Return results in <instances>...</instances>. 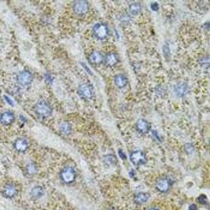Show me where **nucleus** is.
Masks as SVG:
<instances>
[{"label":"nucleus","mask_w":210,"mask_h":210,"mask_svg":"<svg viewBox=\"0 0 210 210\" xmlns=\"http://www.w3.org/2000/svg\"><path fill=\"white\" fill-rule=\"evenodd\" d=\"M35 111L38 116L42 118L47 117L51 114L52 108L50 105L45 101H41L36 105Z\"/></svg>","instance_id":"obj_1"},{"label":"nucleus","mask_w":210,"mask_h":210,"mask_svg":"<svg viewBox=\"0 0 210 210\" xmlns=\"http://www.w3.org/2000/svg\"><path fill=\"white\" fill-rule=\"evenodd\" d=\"M94 36L98 40L105 39L108 36L109 29L103 23H98L94 26L93 30Z\"/></svg>","instance_id":"obj_2"},{"label":"nucleus","mask_w":210,"mask_h":210,"mask_svg":"<svg viewBox=\"0 0 210 210\" xmlns=\"http://www.w3.org/2000/svg\"><path fill=\"white\" fill-rule=\"evenodd\" d=\"M76 177V172L73 168L71 167L64 168L61 173V178L66 183L70 184L73 182Z\"/></svg>","instance_id":"obj_3"},{"label":"nucleus","mask_w":210,"mask_h":210,"mask_svg":"<svg viewBox=\"0 0 210 210\" xmlns=\"http://www.w3.org/2000/svg\"><path fill=\"white\" fill-rule=\"evenodd\" d=\"M130 159L133 164L137 166L146 164L147 161L145 154L140 151L132 152L130 155Z\"/></svg>","instance_id":"obj_4"},{"label":"nucleus","mask_w":210,"mask_h":210,"mask_svg":"<svg viewBox=\"0 0 210 210\" xmlns=\"http://www.w3.org/2000/svg\"><path fill=\"white\" fill-rule=\"evenodd\" d=\"M78 92L81 97L86 99H89L93 96V88L88 84H84L80 85L79 87Z\"/></svg>","instance_id":"obj_5"},{"label":"nucleus","mask_w":210,"mask_h":210,"mask_svg":"<svg viewBox=\"0 0 210 210\" xmlns=\"http://www.w3.org/2000/svg\"><path fill=\"white\" fill-rule=\"evenodd\" d=\"M89 4L86 1H76L74 5V11L79 15H84L89 10Z\"/></svg>","instance_id":"obj_6"},{"label":"nucleus","mask_w":210,"mask_h":210,"mask_svg":"<svg viewBox=\"0 0 210 210\" xmlns=\"http://www.w3.org/2000/svg\"><path fill=\"white\" fill-rule=\"evenodd\" d=\"M136 128L140 133L146 134L148 133L151 128L150 123L144 119H139L136 124Z\"/></svg>","instance_id":"obj_7"},{"label":"nucleus","mask_w":210,"mask_h":210,"mask_svg":"<svg viewBox=\"0 0 210 210\" xmlns=\"http://www.w3.org/2000/svg\"><path fill=\"white\" fill-rule=\"evenodd\" d=\"M169 181L166 178H161L157 181L155 186L159 191L165 193L168 191L170 188Z\"/></svg>","instance_id":"obj_8"},{"label":"nucleus","mask_w":210,"mask_h":210,"mask_svg":"<svg viewBox=\"0 0 210 210\" xmlns=\"http://www.w3.org/2000/svg\"><path fill=\"white\" fill-rule=\"evenodd\" d=\"M15 117L12 112H6L1 114L0 117V122L4 125H9L13 122Z\"/></svg>","instance_id":"obj_9"},{"label":"nucleus","mask_w":210,"mask_h":210,"mask_svg":"<svg viewBox=\"0 0 210 210\" xmlns=\"http://www.w3.org/2000/svg\"><path fill=\"white\" fill-rule=\"evenodd\" d=\"M103 57L101 53L98 51H94L89 55V60L91 64H98L103 62Z\"/></svg>","instance_id":"obj_10"},{"label":"nucleus","mask_w":210,"mask_h":210,"mask_svg":"<svg viewBox=\"0 0 210 210\" xmlns=\"http://www.w3.org/2000/svg\"><path fill=\"white\" fill-rule=\"evenodd\" d=\"M32 80V75L29 72H22L18 78L19 82L24 85H28L31 84Z\"/></svg>","instance_id":"obj_11"},{"label":"nucleus","mask_w":210,"mask_h":210,"mask_svg":"<svg viewBox=\"0 0 210 210\" xmlns=\"http://www.w3.org/2000/svg\"><path fill=\"white\" fill-rule=\"evenodd\" d=\"M28 146L27 141L24 139L20 138L17 140L15 144V147L17 151L20 152H25Z\"/></svg>","instance_id":"obj_12"},{"label":"nucleus","mask_w":210,"mask_h":210,"mask_svg":"<svg viewBox=\"0 0 210 210\" xmlns=\"http://www.w3.org/2000/svg\"><path fill=\"white\" fill-rule=\"evenodd\" d=\"M118 61V58L116 54L111 53L106 55L105 58V63L106 65L109 67H112L117 64Z\"/></svg>","instance_id":"obj_13"},{"label":"nucleus","mask_w":210,"mask_h":210,"mask_svg":"<svg viewBox=\"0 0 210 210\" xmlns=\"http://www.w3.org/2000/svg\"><path fill=\"white\" fill-rule=\"evenodd\" d=\"M115 85L117 87L122 88H124L128 83V79L126 76L122 74H119L115 76L114 79Z\"/></svg>","instance_id":"obj_14"},{"label":"nucleus","mask_w":210,"mask_h":210,"mask_svg":"<svg viewBox=\"0 0 210 210\" xmlns=\"http://www.w3.org/2000/svg\"><path fill=\"white\" fill-rule=\"evenodd\" d=\"M16 193V188L13 185H8L5 188L3 191V194L7 198H12Z\"/></svg>","instance_id":"obj_15"},{"label":"nucleus","mask_w":210,"mask_h":210,"mask_svg":"<svg viewBox=\"0 0 210 210\" xmlns=\"http://www.w3.org/2000/svg\"><path fill=\"white\" fill-rule=\"evenodd\" d=\"M150 195L147 193H141L136 196L135 200L137 203H143L147 201Z\"/></svg>","instance_id":"obj_16"},{"label":"nucleus","mask_w":210,"mask_h":210,"mask_svg":"<svg viewBox=\"0 0 210 210\" xmlns=\"http://www.w3.org/2000/svg\"><path fill=\"white\" fill-rule=\"evenodd\" d=\"M141 10V5L138 3L131 4L129 6V10L131 13L133 15H138Z\"/></svg>","instance_id":"obj_17"},{"label":"nucleus","mask_w":210,"mask_h":210,"mask_svg":"<svg viewBox=\"0 0 210 210\" xmlns=\"http://www.w3.org/2000/svg\"><path fill=\"white\" fill-rule=\"evenodd\" d=\"M44 193L42 188L39 186L36 187L32 189L31 191L32 196L33 198H38L42 196Z\"/></svg>","instance_id":"obj_18"},{"label":"nucleus","mask_w":210,"mask_h":210,"mask_svg":"<svg viewBox=\"0 0 210 210\" xmlns=\"http://www.w3.org/2000/svg\"><path fill=\"white\" fill-rule=\"evenodd\" d=\"M60 132L66 135H68L71 133L72 128L71 126L67 123H63L60 127Z\"/></svg>","instance_id":"obj_19"},{"label":"nucleus","mask_w":210,"mask_h":210,"mask_svg":"<svg viewBox=\"0 0 210 210\" xmlns=\"http://www.w3.org/2000/svg\"><path fill=\"white\" fill-rule=\"evenodd\" d=\"M27 171L29 174H34L36 172V168L33 165H30L27 168Z\"/></svg>","instance_id":"obj_20"},{"label":"nucleus","mask_w":210,"mask_h":210,"mask_svg":"<svg viewBox=\"0 0 210 210\" xmlns=\"http://www.w3.org/2000/svg\"><path fill=\"white\" fill-rule=\"evenodd\" d=\"M198 201L202 204H206L207 201V197L205 195L202 194V195L200 196V197L198 198Z\"/></svg>","instance_id":"obj_21"},{"label":"nucleus","mask_w":210,"mask_h":210,"mask_svg":"<svg viewBox=\"0 0 210 210\" xmlns=\"http://www.w3.org/2000/svg\"><path fill=\"white\" fill-rule=\"evenodd\" d=\"M186 87H185V85H184V84H182V85H179L178 88H177V90L178 91V92H179V91L181 90L179 93V94L181 93V94H182L185 93V91H186Z\"/></svg>","instance_id":"obj_22"},{"label":"nucleus","mask_w":210,"mask_h":210,"mask_svg":"<svg viewBox=\"0 0 210 210\" xmlns=\"http://www.w3.org/2000/svg\"><path fill=\"white\" fill-rule=\"evenodd\" d=\"M5 99L6 100V102L8 103V104L10 105V106H14V105H15V103L13 101H12V100L11 99V98H10L8 97L5 96Z\"/></svg>","instance_id":"obj_23"},{"label":"nucleus","mask_w":210,"mask_h":210,"mask_svg":"<svg viewBox=\"0 0 210 210\" xmlns=\"http://www.w3.org/2000/svg\"><path fill=\"white\" fill-rule=\"evenodd\" d=\"M151 8L154 11H157L159 8V4L156 2H154L153 3H151Z\"/></svg>","instance_id":"obj_24"},{"label":"nucleus","mask_w":210,"mask_h":210,"mask_svg":"<svg viewBox=\"0 0 210 210\" xmlns=\"http://www.w3.org/2000/svg\"><path fill=\"white\" fill-rule=\"evenodd\" d=\"M188 210H198V208L195 204H193L190 206Z\"/></svg>","instance_id":"obj_25"},{"label":"nucleus","mask_w":210,"mask_h":210,"mask_svg":"<svg viewBox=\"0 0 210 210\" xmlns=\"http://www.w3.org/2000/svg\"><path fill=\"white\" fill-rule=\"evenodd\" d=\"M119 155H120V157L122 158V159H124V158H125V155H124V154L122 151H119Z\"/></svg>","instance_id":"obj_26"},{"label":"nucleus","mask_w":210,"mask_h":210,"mask_svg":"<svg viewBox=\"0 0 210 210\" xmlns=\"http://www.w3.org/2000/svg\"><path fill=\"white\" fill-rule=\"evenodd\" d=\"M149 210H159L158 209H156V208H151V209H150Z\"/></svg>","instance_id":"obj_27"}]
</instances>
